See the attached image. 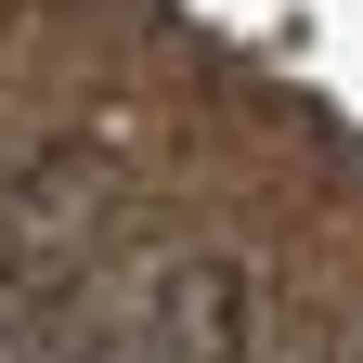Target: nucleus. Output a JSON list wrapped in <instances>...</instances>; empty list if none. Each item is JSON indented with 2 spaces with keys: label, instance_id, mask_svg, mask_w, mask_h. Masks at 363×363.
<instances>
[]
</instances>
